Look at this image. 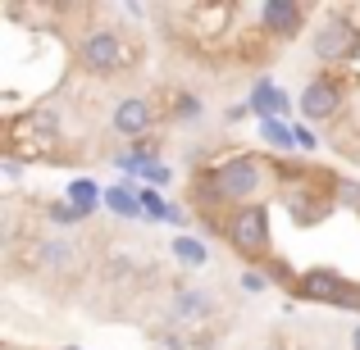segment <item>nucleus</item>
<instances>
[{"label": "nucleus", "mask_w": 360, "mask_h": 350, "mask_svg": "<svg viewBox=\"0 0 360 350\" xmlns=\"http://www.w3.org/2000/svg\"><path fill=\"white\" fill-rule=\"evenodd\" d=\"M78 64H82V73H91V78H115V73H123V64H128L123 36L110 23H91L87 32H82V41H78Z\"/></svg>", "instance_id": "nucleus-4"}, {"label": "nucleus", "mask_w": 360, "mask_h": 350, "mask_svg": "<svg viewBox=\"0 0 360 350\" xmlns=\"http://www.w3.org/2000/svg\"><path fill=\"white\" fill-rule=\"evenodd\" d=\"M46 219L60 223V228H82V223H87V214H78L69 201H55V205H46Z\"/></svg>", "instance_id": "nucleus-20"}, {"label": "nucleus", "mask_w": 360, "mask_h": 350, "mask_svg": "<svg viewBox=\"0 0 360 350\" xmlns=\"http://www.w3.org/2000/svg\"><path fill=\"white\" fill-rule=\"evenodd\" d=\"M297 150H306V155H310V150H319V137L306 128V123H297Z\"/></svg>", "instance_id": "nucleus-25"}, {"label": "nucleus", "mask_w": 360, "mask_h": 350, "mask_svg": "<svg viewBox=\"0 0 360 350\" xmlns=\"http://www.w3.org/2000/svg\"><path fill=\"white\" fill-rule=\"evenodd\" d=\"M246 114H251V109H246V105H229V109H224V119H229V123H242Z\"/></svg>", "instance_id": "nucleus-26"}, {"label": "nucleus", "mask_w": 360, "mask_h": 350, "mask_svg": "<svg viewBox=\"0 0 360 350\" xmlns=\"http://www.w3.org/2000/svg\"><path fill=\"white\" fill-rule=\"evenodd\" d=\"M64 201H69L78 214H87V219H91V214H96L101 205H105V191H101V187L91 182V177H73L69 191H64Z\"/></svg>", "instance_id": "nucleus-15"}, {"label": "nucleus", "mask_w": 360, "mask_h": 350, "mask_svg": "<svg viewBox=\"0 0 360 350\" xmlns=\"http://www.w3.org/2000/svg\"><path fill=\"white\" fill-rule=\"evenodd\" d=\"M246 109H251L260 123H274V119H283L292 109V96L283 87H274V78L269 73H260L255 78V87H251V100H246Z\"/></svg>", "instance_id": "nucleus-12"}, {"label": "nucleus", "mask_w": 360, "mask_h": 350, "mask_svg": "<svg viewBox=\"0 0 360 350\" xmlns=\"http://www.w3.org/2000/svg\"><path fill=\"white\" fill-rule=\"evenodd\" d=\"M260 137L269 141V146H278V150H297V128H288L283 119H274V123H260Z\"/></svg>", "instance_id": "nucleus-19"}, {"label": "nucleus", "mask_w": 360, "mask_h": 350, "mask_svg": "<svg viewBox=\"0 0 360 350\" xmlns=\"http://www.w3.org/2000/svg\"><path fill=\"white\" fill-rule=\"evenodd\" d=\"M342 100H347L342 82H338L333 73H315V78L301 87L297 109H301V119H306V123H328V119L342 114Z\"/></svg>", "instance_id": "nucleus-6"}, {"label": "nucleus", "mask_w": 360, "mask_h": 350, "mask_svg": "<svg viewBox=\"0 0 360 350\" xmlns=\"http://www.w3.org/2000/svg\"><path fill=\"white\" fill-rule=\"evenodd\" d=\"M301 300H319V305H338V309H360V282H347L338 269H310L297 278Z\"/></svg>", "instance_id": "nucleus-5"}, {"label": "nucleus", "mask_w": 360, "mask_h": 350, "mask_svg": "<svg viewBox=\"0 0 360 350\" xmlns=\"http://www.w3.org/2000/svg\"><path fill=\"white\" fill-rule=\"evenodd\" d=\"M255 350H278V346H255Z\"/></svg>", "instance_id": "nucleus-28"}, {"label": "nucleus", "mask_w": 360, "mask_h": 350, "mask_svg": "<svg viewBox=\"0 0 360 350\" xmlns=\"http://www.w3.org/2000/svg\"><path fill=\"white\" fill-rule=\"evenodd\" d=\"M238 287L246 291V296H264V291H269V273H264V269H242Z\"/></svg>", "instance_id": "nucleus-21"}, {"label": "nucleus", "mask_w": 360, "mask_h": 350, "mask_svg": "<svg viewBox=\"0 0 360 350\" xmlns=\"http://www.w3.org/2000/svg\"><path fill=\"white\" fill-rule=\"evenodd\" d=\"M224 236L229 245L251 264H269L274 260V232H269V205L255 201L242 205V210H229V223H224Z\"/></svg>", "instance_id": "nucleus-2"}, {"label": "nucleus", "mask_w": 360, "mask_h": 350, "mask_svg": "<svg viewBox=\"0 0 360 350\" xmlns=\"http://www.w3.org/2000/svg\"><path fill=\"white\" fill-rule=\"evenodd\" d=\"M110 128H115L119 137H146V132L155 128V105H150L146 96H123L115 105V114H110Z\"/></svg>", "instance_id": "nucleus-9"}, {"label": "nucleus", "mask_w": 360, "mask_h": 350, "mask_svg": "<svg viewBox=\"0 0 360 350\" xmlns=\"http://www.w3.org/2000/svg\"><path fill=\"white\" fill-rule=\"evenodd\" d=\"M141 177H146V187H169V182H174V173H169V164H150V168H146Z\"/></svg>", "instance_id": "nucleus-23"}, {"label": "nucleus", "mask_w": 360, "mask_h": 350, "mask_svg": "<svg viewBox=\"0 0 360 350\" xmlns=\"http://www.w3.org/2000/svg\"><path fill=\"white\" fill-rule=\"evenodd\" d=\"M137 191H141V210H146V219H169V205L160 201L155 187H137Z\"/></svg>", "instance_id": "nucleus-22"}, {"label": "nucleus", "mask_w": 360, "mask_h": 350, "mask_svg": "<svg viewBox=\"0 0 360 350\" xmlns=\"http://www.w3.org/2000/svg\"><path fill=\"white\" fill-rule=\"evenodd\" d=\"M18 128H27L37 141H60V114H55L51 105H37V109H27V114H18L14 119V132Z\"/></svg>", "instance_id": "nucleus-14"}, {"label": "nucleus", "mask_w": 360, "mask_h": 350, "mask_svg": "<svg viewBox=\"0 0 360 350\" xmlns=\"http://www.w3.org/2000/svg\"><path fill=\"white\" fill-rule=\"evenodd\" d=\"M274 187V164L264 155H229L196 177V205L201 210H219V205H255L264 201V191Z\"/></svg>", "instance_id": "nucleus-1"}, {"label": "nucleus", "mask_w": 360, "mask_h": 350, "mask_svg": "<svg viewBox=\"0 0 360 350\" xmlns=\"http://www.w3.org/2000/svg\"><path fill=\"white\" fill-rule=\"evenodd\" d=\"M310 55H315V64H328V69L352 64L360 55V27L342 9H328V14L310 27Z\"/></svg>", "instance_id": "nucleus-3"}, {"label": "nucleus", "mask_w": 360, "mask_h": 350, "mask_svg": "<svg viewBox=\"0 0 360 350\" xmlns=\"http://www.w3.org/2000/svg\"><path fill=\"white\" fill-rule=\"evenodd\" d=\"M283 201H288L292 219H297L301 228H310V223H319V219H324L328 210H333V196H328V191H315V187H306V182L288 187V191H283Z\"/></svg>", "instance_id": "nucleus-11"}, {"label": "nucleus", "mask_w": 360, "mask_h": 350, "mask_svg": "<svg viewBox=\"0 0 360 350\" xmlns=\"http://www.w3.org/2000/svg\"><path fill=\"white\" fill-rule=\"evenodd\" d=\"M174 119L178 123H201L205 119V100L196 91H178L174 96Z\"/></svg>", "instance_id": "nucleus-17"}, {"label": "nucleus", "mask_w": 360, "mask_h": 350, "mask_svg": "<svg viewBox=\"0 0 360 350\" xmlns=\"http://www.w3.org/2000/svg\"><path fill=\"white\" fill-rule=\"evenodd\" d=\"M169 250H174V260L183 264V269H205V264H210V245H205L201 236H187V232H178Z\"/></svg>", "instance_id": "nucleus-16"}, {"label": "nucleus", "mask_w": 360, "mask_h": 350, "mask_svg": "<svg viewBox=\"0 0 360 350\" xmlns=\"http://www.w3.org/2000/svg\"><path fill=\"white\" fill-rule=\"evenodd\" d=\"M347 346L360 350V323H352V332H347Z\"/></svg>", "instance_id": "nucleus-27"}, {"label": "nucleus", "mask_w": 360, "mask_h": 350, "mask_svg": "<svg viewBox=\"0 0 360 350\" xmlns=\"http://www.w3.org/2000/svg\"><path fill=\"white\" fill-rule=\"evenodd\" d=\"M328 196H333V205H347L360 214V182H352V177H328Z\"/></svg>", "instance_id": "nucleus-18"}, {"label": "nucleus", "mask_w": 360, "mask_h": 350, "mask_svg": "<svg viewBox=\"0 0 360 350\" xmlns=\"http://www.w3.org/2000/svg\"><path fill=\"white\" fill-rule=\"evenodd\" d=\"M255 14H260V27L274 41H292L306 23V5H297V0H264Z\"/></svg>", "instance_id": "nucleus-7"}, {"label": "nucleus", "mask_w": 360, "mask_h": 350, "mask_svg": "<svg viewBox=\"0 0 360 350\" xmlns=\"http://www.w3.org/2000/svg\"><path fill=\"white\" fill-rule=\"evenodd\" d=\"M69 350H73V346H69Z\"/></svg>", "instance_id": "nucleus-29"}, {"label": "nucleus", "mask_w": 360, "mask_h": 350, "mask_svg": "<svg viewBox=\"0 0 360 350\" xmlns=\"http://www.w3.org/2000/svg\"><path fill=\"white\" fill-rule=\"evenodd\" d=\"M105 210L115 214V219H146L137 182H115V187H105Z\"/></svg>", "instance_id": "nucleus-13"}, {"label": "nucleus", "mask_w": 360, "mask_h": 350, "mask_svg": "<svg viewBox=\"0 0 360 350\" xmlns=\"http://www.w3.org/2000/svg\"><path fill=\"white\" fill-rule=\"evenodd\" d=\"M0 173H5V182H18V173H23V159H18L14 150H5V159H0Z\"/></svg>", "instance_id": "nucleus-24"}, {"label": "nucleus", "mask_w": 360, "mask_h": 350, "mask_svg": "<svg viewBox=\"0 0 360 350\" xmlns=\"http://www.w3.org/2000/svg\"><path fill=\"white\" fill-rule=\"evenodd\" d=\"M32 260H37V269H46V273H73L78 269V260H82V245L73 241V236H41V241L32 245Z\"/></svg>", "instance_id": "nucleus-8"}, {"label": "nucleus", "mask_w": 360, "mask_h": 350, "mask_svg": "<svg viewBox=\"0 0 360 350\" xmlns=\"http://www.w3.org/2000/svg\"><path fill=\"white\" fill-rule=\"evenodd\" d=\"M214 296L205 287H192V282H183V287H174V296H169V314L178 318V323H205V318H214Z\"/></svg>", "instance_id": "nucleus-10"}]
</instances>
